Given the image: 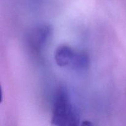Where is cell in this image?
Masks as SVG:
<instances>
[{"label":"cell","mask_w":126,"mask_h":126,"mask_svg":"<svg viewBox=\"0 0 126 126\" xmlns=\"http://www.w3.org/2000/svg\"><path fill=\"white\" fill-rule=\"evenodd\" d=\"M78 113L70 100L65 88H60L55 96L53 106L52 124L57 126H75L79 124Z\"/></svg>","instance_id":"1"},{"label":"cell","mask_w":126,"mask_h":126,"mask_svg":"<svg viewBox=\"0 0 126 126\" xmlns=\"http://www.w3.org/2000/svg\"><path fill=\"white\" fill-rule=\"evenodd\" d=\"M52 33V27L49 25H43L34 28L30 33L28 42L30 46L35 51L43 47Z\"/></svg>","instance_id":"2"},{"label":"cell","mask_w":126,"mask_h":126,"mask_svg":"<svg viewBox=\"0 0 126 126\" xmlns=\"http://www.w3.org/2000/svg\"><path fill=\"white\" fill-rule=\"evenodd\" d=\"M76 51L68 45H61L55 50L54 58L57 64L61 67L71 66Z\"/></svg>","instance_id":"3"},{"label":"cell","mask_w":126,"mask_h":126,"mask_svg":"<svg viewBox=\"0 0 126 126\" xmlns=\"http://www.w3.org/2000/svg\"><path fill=\"white\" fill-rule=\"evenodd\" d=\"M89 57L84 52H76L75 59L71 67L76 70H84L89 65Z\"/></svg>","instance_id":"4"}]
</instances>
